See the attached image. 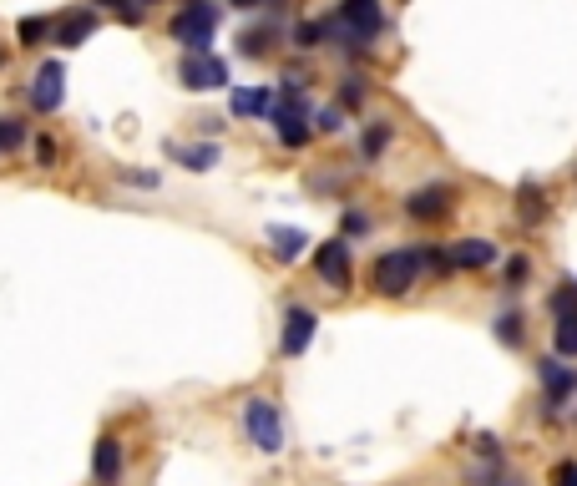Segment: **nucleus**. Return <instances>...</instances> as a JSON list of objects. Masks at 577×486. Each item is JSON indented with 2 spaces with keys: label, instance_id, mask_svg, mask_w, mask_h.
<instances>
[{
  "label": "nucleus",
  "instance_id": "1",
  "mask_svg": "<svg viewBox=\"0 0 577 486\" xmlns=\"http://www.w3.org/2000/svg\"><path fill=\"white\" fill-rule=\"evenodd\" d=\"M385 31L380 0H340L335 21H324V41L340 51H370V41Z\"/></svg>",
  "mask_w": 577,
  "mask_h": 486
},
{
  "label": "nucleus",
  "instance_id": "2",
  "mask_svg": "<svg viewBox=\"0 0 577 486\" xmlns=\"http://www.w3.org/2000/svg\"><path fill=\"white\" fill-rule=\"evenodd\" d=\"M421 279H426V249H390V254H380L375 269H370V284H375V294H385V299L410 294Z\"/></svg>",
  "mask_w": 577,
  "mask_h": 486
},
{
  "label": "nucleus",
  "instance_id": "3",
  "mask_svg": "<svg viewBox=\"0 0 577 486\" xmlns=\"http://www.w3.org/2000/svg\"><path fill=\"white\" fill-rule=\"evenodd\" d=\"M213 31H218V6H213V0H188V6L173 16V41L188 56H208L213 51Z\"/></svg>",
  "mask_w": 577,
  "mask_h": 486
},
{
  "label": "nucleus",
  "instance_id": "4",
  "mask_svg": "<svg viewBox=\"0 0 577 486\" xmlns=\"http://www.w3.org/2000/svg\"><path fill=\"white\" fill-rule=\"evenodd\" d=\"M243 431H249V441L259 451H284V421H279V405L254 395V400H243Z\"/></svg>",
  "mask_w": 577,
  "mask_h": 486
},
{
  "label": "nucleus",
  "instance_id": "5",
  "mask_svg": "<svg viewBox=\"0 0 577 486\" xmlns=\"http://www.w3.org/2000/svg\"><path fill=\"white\" fill-rule=\"evenodd\" d=\"M269 122H274V132H279L284 147H304L309 132H314V127H309V102H304V92H284V107H274Z\"/></svg>",
  "mask_w": 577,
  "mask_h": 486
},
{
  "label": "nucleus",
  "instance_id": "6",
  "mask_svg": "<svg viewBox=\"0 0 577 486\" xmlns=\"http://www.w3.org/2000/svg\"><path fill=\"white\" fill-rule=\"evenodd\" d=\"M537 380H542V405H547V416H557L562 405L577 395V365H562L557 355L537 365Z\"/></svg>",
  "mask_w": 577,
  "mask_h": 486
},
{
  "label": "nucleus",
  "instance_id": "7",
  "mask_svg": "<svg viewBox=\"0 0 577 486\" xmlns=\"http://www.w3.org/2000/svg\"><path fill=\"white\" fill-rule=\"evenodd\" d=\"M314 269H319V279L329 284V289H350V279H355V269H350V238H329V243H319V254H314Z\"/></svg>",
  "mask_w": 577,
  "mask_h": 486
},
{
  "label": "nucleus",
  "instance_id": "8",
  "mask_svg": "<svg viewBox=\"0 0 577 486\" xmlns=\"http://www.w3.org/2000/svg\"><path fill=\"white\" fill-rule=\"evenodd\" d=\"M451 208H456V193H451L446 183L416 188V193L405 198V218H410V223H441V218H451Z\"/></svg>",
  "mask_w": 577,
  "mask_h": 486
},
{
  "label": "nucleus",
  "instance_id": "9",
  "mask_svg": "<svg viewBox=\"0 0 577 486\" xmlns=\"http://www.w3.org/2000/svg\"><path fill=\"white\" fill-rule=\"evenodd\" d=\"M178 76H183L188 92H218V87H228V66H223L213 51H208V56H183Z\"/></svg>",
  "mask_w": 577,
  "mask_h": 486
},
{
  "label": "nucleus",
  "instance_id": "10",
  "mask_svg": "<svg viewBox=\"0 0 577 486\" xmlns=\"http://www.w3.org/2000/svg\"><path fill=\"white\" fill-rule=\"evenodd\" d=\"M61 97H66V71H61V61L36 66V76H31V107H36V112H56Z\"/></svg>",
  "mask_w": 577,
  "mask_h": 486
},
{
  "label": "nucleus",
  "instance_id": "11",
  "mask_svg": "<svg viewBox=\"0 0 577 486\" xmlns=\"http://www.w3.org/2000/svg\"><path fill=\"white\" fill-rule=\"evenodd\" d=\"M502 259V249L491 238H461V243H446V264L451 269H491Z\"/></svg>",
  "mask_w": 577,
  "mask_h": 486
},
{
  "label": "nucleus",
  "instance_id": "12",
  "mask_svg": "<svg viewBox=\"0 0 577 486\" xmlns=\"http://www.w3.org/2000/svg\"><path fill=\"white\" fill-rule=\"evenodd\" d=\"M92 36H97V16H92V11H81V6L51 21V41H56V46H66V51L87 46Z\"/></svg>",
  "mask_w": 577,
  "mask_h": 486
},
{
  "label": "nucleus",
  "instance_id": "13",
  "mask_svg": "<svg viewBox=\"0 0 577 486\" xmlns=\"http://www.w3.org/2000/svg\"><path fill=\"white\" fill-rule=\"evenodd\" d=\"M314 330H319V314L314 309H304V304H289L284 309V355H304L309 350V340H314Z\"/></svg>",
  "mask_w": 577,
  "mask_h": 486
},
{
  "label": "nucleus",
  "instance_id": "14",
  "mask_svg": "<svg viewBox=\"0 0 577 486\" xmlns=\"http://www.w3.org/2000/svg\"><path fill=\"white\" fill-rule=\"evenodd\" d=\"M92 476H97V486H117V481H122V441H117V436H102V441H97Z\"/></svg>",
  "mask_w": 577,
  "mask_h": 486
},
{
  "label": "nucleus",
  "instance_id": "15",
  "mask_svg": "<svg viewBox=\"0 0 577 486\" xmlns=\"http://www.w3.org/2000/svg\"><path fill=\"white\" fill-rule=\"evenodd\" d=\"M228 107H233V117H269L274 112V92L269 87H238L228 97Z\"/></svg>",
  "mask_w": 577,
  "mask_h": 486
},
{
  "label": "nucleus",
  "instance_id": "16",
  "mask_svg": "<svg viewBox=\"0 0 577 486\" xmlns=\"http://www.w3.org/2000/svg\"><path fill=\"white\" fill-rule=\"evenodd\" d=\"M552 350H557V360H577V304H572V309H557Z\"/></svg>",
  "mask_w": 577,
  "mask_h": 486
},
{
  "label": "nucleus",
  "instance_id": "17",
  "mask_svg": "<svg viewBox=\"0 0 577 486\" xmlns=\"http://www.w3.org/2000/svg\"><path fill=\"white\" fill-rule=\"evenodd\" d=\"M269 243H274V259L294 264V259L309 249V233H304V228H284V223H274V228H269Z\"/></svg>",
  "mask_w": 577,
  "mask_h": 486
},
{
  "label": "nucleus",
  "instance_id": "18",
  "mask_svg": "<svg viewBox=\"0 0 577 486\" xmlns=\"http://www.w3.org/2000/svg\"><path fill=\"white\" fill-rule=\"evenodd\" d=\"M188 173H208V168H218V147L213 142H193V147H168Z\"/></svg>",
  "mask_w": 577,
  "mask_h": 486
},
{
  "label": "nucleus",
  "instance_id": "19",
  "mask_svg": "<svg viewBox=\"0 0 577 486\" xmlns=\"http://www.w3.org/2000/svg\"><path fill=\"white\" fill-rule=\"evenodd\" d=\"M517 213H522V223H542L547 218V188L542 183H522L517 188Z\"/></svg>",
  "mask_w": 577,
  "mask_h": 486
},
{
  "label": "nucleus",
  "instance_id": "20",
  "mask_svg": "<svg viewBox=\"0 0 577 486\" xmlns=\"http://www.w3.org/2000/svg\"><path fill=\"white\" fill-rule=\"evenodd\" d=\"M269 41H274V26H243V36H238V56H264L269 51Z\"/></svg>",
  "mask_w": 577,
  "mask_h": 486
},
{
  "label": "nucleus",
  "instance_id": "21",
  "mask_svg": "<svg viewBox=\"0 0 577 486\" xmlns=\"http://www.w3.org/2000/svg\"><path fill=\"white\" fill-rule=\"evenodd\" d=\"M16 36H21V46H41V41L51 36V21H46V16H26V21L16 26Z\"/></svg>",
  "mask_w": 577,
  "mask_h": 486
},
{
  "label": "nucleus",
  "instance_id": "22",
  "mask_svg": "<svg viewBox=\"0 0 577 486\" xmlns=\"http://www.w3.org/2000/svg\"><path fill=\"white\" fill-rule=\"evenodd\" d=\"M497 340L502 345H522V314H512V309L497 314Z\"/></svg>",
  "mask_w": 577,
  "mask_h": 486
},
{
  "label": "nucleus",
  "instance_id": "23",
  "mask_svg": "<svg viewBox=\"0 0 577 486\" xmlns=\"http://www.w3.org/2000/svg\"><path fill=\"white\" fill-rule=\"evenodd\" d=\"M385 147H390V127H385V122H380V127H370V132L360 137V152H365L370 162H375V157H380Z\"/></svg>",
  "mask_w": 577,
  "mask_h": 486
},
{
  "label": "nucleus",
  "instance_id": "24",
  "mask_svg": "<svg viewBox=\"0 0 577 486\" xmlns=\"http://www.w3.org/2000/svg\"><path fill=\"white\" fill-rule=\"evenodd\" d=\"M26 142V127L16 122V117H0V152H11V147H21Z\"/></svg>",
  "mask_w": 577,
  "mask_h": 486
},
{
  "label": "nucleus",
  "instance_id": "25",
  "mask_svg": "<svg viewBox=\"0 0 577 486\" xmlns=\"http://www.w3.org/2000/svg\"><path fill=\"white\" fill-rule=\"evenodd\" d=\"M345 127V107H319L314 112V132H340Z\"/></svg>",
  "mask_w": 577,
  "mask_h": 486
},
{
  "label": "nucleus",
  "instance_id": "26",
  "mask_svg": "<svg viewBox=\"0 0 577 486\" xmlns=\"http://www.w3.org/2000/svg\"><path fill=\"white\" fill-rule=\"evenodd\" d=\"M319 41H324V21H304V26H294V46L314 51Z\"/></svg>",
  "mask_w": 577,
  "mask_h": 486
},
{
  "label": "nucleus",
  "instance_id": "27",
  "mask_svg": "<svg viewBox=\"0 0 577 486\" xmlns=\"http://www.w3.org/2000/svg\"><path fill=\"white\" fill-rule=\"evenodd\" d=\"M56 157H61V147H56V137H36V162H41V168H56Z\"/></svg>",
  "mask_w": 577,
  "mask_h": 486
},
{
  "label": "nucleus",
  "instance_id": "28",
  "mask_svg": "<svg viewBox=\"0 0 577 486\" xmlns=\"http://www.w3.org/2000/svg\"><path fill=\"white\" fill-rule=\"evenodd\" d=\"M340 102H345V107H360V102H365V81H360V76H345Z\"/></svg>",
  "mask_w": 577,
  "mask_h": 486
},
{
  "label": "nucleus",
  "instance_id": "29",
  "mask_svg": "<svg viewBox=\"0 0 577 486\" xmlns=\"http://www.w3.org/2000/svg\"><path fill=\"white\" fill-rule=\"evenodd\" d=\"M345 233H350V238H365V233H370V218H365L360 208H350V213H345Z\"/></svg>",
  "mask_w": 577,
  "mask_h": 486
},
{
  "label": "nucleus",
  "instance_id": "30",
  "mask_svg": "<svg viewBox=\"0 0 577 486\" xmlns=\"http://www.w3.org/2000/svg\"><path fill=\"white\" fill-rule=\"evenodd\" d=\"M527 269H532L527 259H507V269H502V279H507V289H517V284L527 279Z\"/></svg>",
  "mask_w": 577,
  "mask_h": 486
},
{
  "label": "nucleus",
  "instance_id": "31",
  "mask_svg": "<svg viewBox=\"0 0 577 486\" xmlns=\"http://www.w3.org/2000/svg\"><path fill=\"white\" fill-rule=\"evenodd\" d=\"M552 481H557V486H577V461H562V466L552 471Z\"/></svg>",
  "mask_w": 577,
  "mask_h": 486
},
{
  "label": "nucleus",
  "instance_id": "32",
  "mask_svg": "<svg viewBox=\"0 0 577 486\" xmlns=\"http://www.w3.org/2000/svg\"><path fill=\"white\" fill-rule=\"evenodd\" d=\"M476 451L497 461V456H502V441H497V436H476Z\"/></svg>",
  "mask_w": 577,
  "mask_h": 486
},
{
  "label": "nucleus",
  "instance_id": "33",
  "mask_svg": "<svg viewBox=\"0 0 577 486\" xmlns=\"http://www.w3.org/2000/svg\"><path fill=\"white\" fill-rule=\"evenodd\" d=\"M233 6H243V11H259V6H264V0H233Z\"/></svg>",
  "mask_w": 577,
  "mask_h": 486
},
{
  "label": "nucleus",
  "instance_id": "34",
  "mask_svg": "<svg viewBox=\"0 0 577 486\" xmlns=\"http://www.w3.org/2000/svg\"><path fill=\"white\" fill-rule=\"evenodd\" d=\"M102 6H112V11H122V6H127V0H102Z\"/></svg>",
  "mask_w": 577,
  "mask_h": 486
},
{
  "label": "nucleus",
  "instance_id": "35",
  "mask_svg": "<svg viewBox=\"0 0 577 486\" xmlns=\"http://www.w3.org/2000/svg\"><path fill=\"white\" fill-rule=\"evenodd\" d=\"M137 6H157V0H137Z\"/></svg>",
  "mask_w": 577,
  "mask_h": 486
},
{
  "label": "nucleus",
  "instance_id": "36",
  "mask_svg": "<svg viewBox=\"0 0 577 486\" xmlns=\"http://www.w3.org/2000/svg\"><path fill=\"white\" fill-rule=\"evenodd\" d=\"M0 61H6V46H0Z\"/></svg>",
  "mask_w": 577,
  "mask_h": 486
},
{
  "label": "nucleus",
  "instance_id": "37",
  "mask_svg": "<svg viewBox=\"0 0 577 486\" xmlns=\"http://www.w3.org/2000/svg\"><path fill=\"white\" fill-rule=\"evenodd\" d=\"M512 486H517V481H512Z\"/></svg>",
  "mask_w": 577,
  "mask_h": 486
}]
</instances>
